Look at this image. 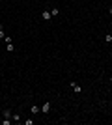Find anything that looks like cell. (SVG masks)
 I'll list each match as a JSON object with an SVG mask.
<instances>
[{
    "label": "cell",
    "mask_w": 112,
    "mask_h": 125,
    "mask_svg": "<svg viewBox=\"0 0 112 125\" xmlns=\"http://www.w3.org/2000/svg\"><path fill=\"white\" fill-rule=\"evenodd\" d=\"M30 112H32V114H39V112H41V106H37V104H32V106H30Z\"/></svg>",
    "instance_id": "cell-4"
},
{
    "label": "cell",
    "mask_w": 112,
    "mask_h": 125,
    "mask_svg": "<svg viewBox=\"0 0 112 125\" xmlns=\"http://www.w3.org/2000/svg\"><path fill=\"white\" fill-rule=\"evenodd\" d=\"M0 2H2V0H0Z\"/></svg>",
    "instance_id": "cell-14"
},
{
    "label": "cell",
    "mask_w": 112,
    "mask_h": 125,
    "mask_svg": "<svg viewBox=\"0 0 112 125\" xmlns=\"http://www.w3.org/2000/svg\"><path fill=\"white\" fill-rule=\"evenodd\" d=\"M41 112L43 114H49V112H51V103H43L41 104Z\"/></svg>",
    "instance_id": "cell-3"
},
{
    "label": "cell",
    "mask_w": 112,
    "mask_h": 125,
    "mask_svg": "<svg viewBox=\"0 0 112 125\" xmlns=\"http://www.w3.org/2000/svg\"><path fill=\"white\" fill-rule=\"evenodd\" d=\"M108 13H112V6H110V8H108Z\"/></svg>",
    "instance_id": "cell-12"
},
{
    "label": "cell",
    "mask_w": 112,
    "mask_h": 125,
    "mask_svg": "<svg viewBox=\"0 0 112 125\" xmlns=\"http://www.w3.org/2000/svg\"><path fill=\"white\" fill-rule=\"evenodd\" d=\"M2 114H4V118H11V110H10V108H6Z\"/></svg>",
    "instance_id": "cell-8"
},
{
    "label": "cell",
    "mask_w": 112,
    "mask_h": 125,
    "mask_svg": "<svg viewBox=\"0 0 112 125\" xmlns=\"http://www.w3.org/2000/svg\"><path fill=\"white\" fill-rule=\"evenodd\" d=\"M41 19H43V21H51V19H52L51 10H43V11H41Z\"/></svg>",
    "instance_id": "cell-1"
},
{
    "label": "cell",
    "mask_w": 112,
    "mask_h": 125,
    "mask_svg": "<svg viewBox=\"0 0 112 125\" xmlns=\"http://www.w3.org/2000/svg\"><path fill=\"white\" fill-rule=\"evenodd\" d=\"M6 34H4V26H0V39H4Z\"/></svg>",
    "instance_id": "cell-11"
},
{
    "label": "cell",
    "mask_w": 112,
    "mask_h": 125,
    "mask_svg": "<svg viewBox=\"0 0 112 125\" xmlns=\"http://www.w3.org/2000/svg\"><path fill=\"white\" fill-rule=\"evenodd\" d=\"M51 15H52V17L60 15V10H58V8H56V6H54V8H51Z\"/></svg>",
    "instance_id": "cell-5"
},
{
    "label": "cell",
    "mask_w": 112,
    "mask_h": 125,
    "mask_svg": "<svg viewBox=\"0 0 112 125\" xmlns=\"http://www.w3.org/2000/svg\"><path fill=\"white\" fill-rule=\"evenodd\" d=\"M71 90H73L75 94H80V92H82V88H80V84H77V82H71Z\"/></svg>",
    "instance_id": "cell-2"
},
{
    "label": "cell",
    "mask_w": 112,
    "mask_h": 125,
    "mask_svg": "<svg viewBox=\"0 0 112 125\" xmlns=\"http://www.w3.org/2000/svg\"><path fill=\"white\" fill-rule=\"evenodd\" d=\"M105 41H107V43H112V34H107V36H105Z\"/></svg>",
    "instance_id": "cell-10"
},
{
    "label": "cell",
    "mask_w": 112,
    "mask_h": 125,
    "mask_svg": "<svg viewBox=\"0 0 112 125\" xmlns=\"http://www.w3.org/2000/svg\"><path fill=\"white\" fill-rule=\"evenodd\" d=\"M11 120H13V121H21V114H17V112H15V114H11Z\"/></svg>",
    "instance_id": "cell-7"
},
{
    "label": "cell",
    "mask_w": 112,
    "mask_h": 125,
    "mask_svg": "<svg viewBox=\"0 0 112 125\" xmlns=\"http://www.w3.org/2000/svg\"><path fill=\"white\" fill-rule=\"evenodd\" d=\"M110 52H112V51H110Z\"/></svg>",
    "instance_id": "cell-15"
},
{
    "label": "cell",
    "mask_w": 112,
    "mask_h": 125,
    "mask_svg": "<svg viewBox=\"0 0 112 125\" xmlns=\"http://www.w3.org/2000/svg\"><path fill=\"white\" fill-rule=\"evenodd\" d=\"M0 123H2V125H11V120H10V118H6V120H0Z\"/></svg>",
    "instance_id": "cell-9"
},
{
    "label": "cell",
    "mask_w": 112,
    "mask_h": 125,
    "mask_svg": "<svg viewBox=\"0 0 112 125\" xmlns=\"http://www.w3.org/2000/svg\"><path fill=\"white\" fill-rule=\"evenodd\" d=\"M110 82H112V77H110Z\"/></svg>",
    "instance_id": "cell-13"
},
{
    "label": "cell",
    "mask_w": 112,
    "mask_h": 125,
    "mask_svg": "<svg viewBox=\"0 0 112 125\" xmlns=\"http://www.w3.org/2000/svg\"><path fill=\"white\" fill-rule=\"evenodd\" d=\"M6 51H8V52H13V51H15V45L8 43V45H6Z\"/></svg>",
    "instance_id": "cell-6"
}]
</instances>
